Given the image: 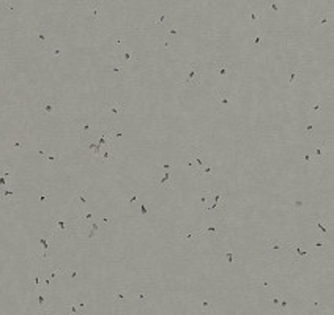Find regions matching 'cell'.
Returning a JSON list of instances; mask_svg holds the SVG:
<instances>
[{
    "mask_svg": "<svg viewBox=\"0 0 334 315\" xmlns=\"http://www.w3.org/2000/svg\"><path fill=\"white\" fill-rule=\"evenodd\" d=\"M200 80H202V69H200L199 65L194 63V65L189 66V71H188L186 77H184V80L181 82V84L184 87H188V88H196V87L200 85Z\"/></svg>",
    "mask_w": 334,
    "mask_h": 315,
    "instance_id": "6da1fadb",
    "label": "cell"
},
{
    "mask_svg": "<svg viewBox=\"0 0 334 315\" xmlns=\"http://www.w3.org/2000/svg\"><path fill=\"white\" fill-rule=\"evenodd\" d=\"M59 112V104L55 103L54 99L51 98H46L43 101L38 103V114L41 115H54Z\"/></svg>",
    "mask_w": 334,
    "mask_h": 315,
    "instance_id": "7a4b0ae2",
    "label": "cell"
},
{
    "mask_svg": "<svg viewBox=\"0 0 334 315\" xmlns=\"http://www.w3.org/2000/svg\"><path fill=\"white\" fill-rule=\"evenodd\" d=\"M289 249H292V251H295V252H296V255L293 257V260H295V262H300V263H307V262H311L312 258H314V255H312V254H309L307 251H304V249L301 247V243H290Z\"/></svg>",
    "mask_w": 334,
    "mask_h": 315,
    "instance_id": "3957f363",
    "label": "cell"
},
{
    "mask_svg": "<svg viewBox=\"0 0 334 315\" xmlns=\"http://www.w3.org/2000/svg\"><path fill=\"white\" fill-rule=\"evenodd\" d=\"M103 110L104 112H109L110 115L117 117V115L123 114L126 110V104H123V103H106V104H103Z\"/></svg>",
    "mask_w": 334,
    "mask_h": 315,
    "instance_id": "277c9868",
    "label": "cell"
},
{
    "mask_svg": "<svg viewBox=\"0 0 334 315\" xmlns=\"http://www.w3.org/2000/svg\"><path fill=\"white\" fill-rule=\"evenodd\" d=\"M215 103H216V106L218 107H221V109H224V107H227L230 103H232V99H230V96L226 93L224 90H216L215 91Z\"/></svg>",
    "mask_w": 334,
    "mask_h": 315,
    "instance_id": "5b68a950",
    "label": "cell"
},
{
    "mask_svg": "<svg viewBox=\"0 0 334 315\" xmlns=\"http://www.w3.org/2000/svg\"><path fill=\"white\" fill-rule=\"evenodd\" d=\"M35 35H36V40H38L40 48L44 49V51H51V49H49V41H48V29H44V27H41V29H36V30H35Z\"/></svg>",
    "mask_w": 334,
    "mask_h": 315,
    "instance_id": "8992f818",
    "label": "cell"
},
{
    "mask_svg": "<svg viewBox=\"0 0 334 315\" xmlns=\"http://www.w3.org/2000/svg\"><path fill=\"white\" fill-rule=\"evenodd\" d=\"M326 154H328V142L325 140H320L318 142V147L315 150V162H325L326 161Z\"/></svg>",
    "mask_w": 334,
    "mask_h": 315,
    "instance_id": "52a82bcc",
    "label": "cell"
},
{
    "mask_svg": "<svg viewBox=\"0 0 334 315\" xmlns=\"http://www.w3.org/2000/svg\"><path fill=\"white\" fill-rule=\"evenodd\" d=\"M68 222L65 221V219H62V218H52V230L51 232H54V236L57 238V233L59 232H68Z\"/></svg>",
    "mask_w": 334,
    "mask_h": 315,
    "instance_id": "ba28073f",
    "label": "cell"
},
{
    "mask_svg": "<svg viewBox=\"0 0 334 315\" xmlns=\"http://www.w3.org/2000/svg\"><path fill=\"white\" fill-rule=\"evenodd\" d=\"M325 109H326V106H325L323 103H318V101H315V103H312V104H304V110L312 114V115H320Z\"/></svg>",
    "mask_w": 334,
    "mask_h": 315,
    "instance_id": "9c48e42d",
    "label": "cell"
},
{
    "mask_svg": "<svg viewBox=\"0 0 334 315\" xmlns=\"http://www.w3.org/2000/svg\"><path fill=\"white\" fill-rule=\"evenodd\" d=\"M173 188L175 184H173V181H172V172H164V175H162V178L158 181L156 184H153V188Z\"/></svg>",
    "mask_w": 334,
    "mask_h": 315,
    "instance_id": "30bf717a",
    "label": "cell"
},
{
    "mask_svg": "<svg viewBox=\"0 0 334 315\" xmlns=\"http://www.w3.org/2000/svg\"><path fill=\"white\" fill-rule=\"evenodd\" d=\"M290 243H282L277 241V239H270L266 241V252L268 251H282V249H289Z\"/></svg>",
    "mask_w": 334,
    "mask_h": 315,
    "instance_id": "8fae6325",
    "label": "cell"
},
{
    "mask_svg": "<svg viewBox=\"0 0 334 315\" xmlns=\"http://www.w3.org/2000/svg\"><path fill=\"white\" fill-rule=\"evenodd\" d=\"M74 126H76V129H79V133H80V136H82V137H85V136H88V134H90V129H91V126L88 125V122H87V120L79 118V120H76V123H74Z\"/></svg>",
    "mask_w": 334,
    "mask_h": 315,
    "instance_id": "7c38bea8",
    "label": "cell"
},
{
    "mask_svg": "<svg viewBox=\"0 0 334 315\" xmlns=\"http://www.w3.org/2000/svg\"><path fill=\"white\" fill-rule=\"evenodd\" d=\"M99 10H101V3H98V2L88 3V19H90V22H98Z\"/></svg>",
    "mask_w": 334,
    "mask_h": 315,
    "instance_id": "4fadbf2b",
    "label": "cell"
},
{
    "mask_svg": "<svg viewBox=\"0 0 334 315\" xmlns=\"http://www.w3.org/2000/svg\"><path fill=\"white\" fill-rule=\"evenodd\" d=\"M230 65L224 63V62H218L213 65V71H215V74H219V76H227V74H230Z\"/></svg>",
    "mask_w": 334,
    "mask_h": 315,
    "instance_id": "5bb4252c",
    "label": "cell"
},
{
    "mask_svg": "<svg viewBox=\"0 0 334 315\" xmlns=\"http://www.w3.org/2000/svg\"><path fill=\"white\" fill-rule=\"evenodd\" d=\"M199 236H202L200 235V230H181V232H178V238H181V239H196V238H199Z\"/></svg>",
    "mask_w": 334,
    "mask_h": 315,
    "instance_id": "9a60e30c",
    "label": "cell"
},
{
    "mask_svg": "<svg viewBox=\"0 0 334 315\" xmlns=\"http://www.w3.org/2000/svg\"><path fill=\"white\" fill-rule=\"evenodd\" d=\"M200 235L202 236H211V238H218L219 235V228L216 225H210L207 228H202L200 230Z\"/></svg>",
    "mask_w": 334,
    "mask_h": 315,
    "instance_id": "2e32d148",
    "label": "cell"
},
{
    "mask_svg": "<svg viewBox=\"0 0 334 315\" xmlns=\"http://www.w3.org/2000/svg\"><path fill=\"white\" fill-rule=\"evenodd\" d=\"M317 230L320 232V236H328V221H325L322 218H317Z\"/></svg>",
    "mask_w": 334,
    "mask_h": 315,
    "instance_id": "e0dca14e",
    "label": "cell"
},
{
    "mask_svg": "<svg viewBox=\"0 0 334 315\" xmlns=\"http://www.w3.org/2000/svg\"><path fill=\"white\" fill-rule=\"evenodd\" d=\"M300 73H301V69H300V68H296V66L290 69V79H289V84H290V87H295L296 84H298Z\"/></svg>",
    "mask_w": 334,
    "mask_h": 315,
    "instance_id": "ac0fdd59",
    "label": "cell"
},
{
    "mask_svg": "<svg viewBox=\"0 0 334 315\" xmlns=\"http://www.w3.org/2000/svg\"><path fill=\"white\" fill-rule=\"evenodd\" d=\"M46 301H48V293L41 290L40 295H38V301H36V304H38V309L46 310Z\"/></svg>",
    "mask_w": 334,
    "mask_h": 315,
    "instance_id": "d6986e66",
    "label": "cell"
},
{
    "mask_svg": "<svg viewBox=\"0 0 334 315\" xmlns=\"http://www.w3.org/2000/svg\"><path fill=\"white\" fill-rule=\"evenodd\" d=\"M99 158H101V161H103V162H112L114 161V154L109 151V148H103Z\"/></svg>",
    "mask_w": 334,
    "mask_h": 315,
    "instance_id": "ffe728a7",
    "label": "cell"
},
{
    "mask_svg": "<svg viewBox=\"0 0 334 315\" xmlns=\"http://www.w3.org/2000/svg\"><path fill=\"white\" fill-rule=\"evenodd\" d=\"M126 196H128V199H126V205L131 208V207L134 205V202L137 200V192H136V191H128V192H126Z\"/></svg>",
    "mask_w": 334,
    "mask_h": 315,
    "instance_id": "44dd1931",
    "label": "cell"
},
{
    "mask_svg": "<svg viewBox=\"0 0 334 315\" xmlns=\"http://www.w3.org/2000/svg\"><path fill=\"white\" fill-rule=\"evenodd\" d=\"M65 312H71V313H84L79 307V304H66L65 306Z\"/></svg>",
    "mask_w": 334,
    "mask_h": 315,
    "instance_id": "7402d4cb",
    "label": "cell"
},
{
    "mask_svg": "<svg viewBox=\"0 0 334 315\" xmlns=\"http://www.w3.org/2000/svg\"><path fill=\"white\" fill-rule=\"evenodd\" d=\"M134 60H136V55H134V52L125 51V63H126V65H131Z\"/></svg>",
    "mask_w": 334,
    "mask_h": 315,
    "instance_id": "603a6c76",
    "label": "cell"
},
{
    "mask_svg": "<svg viewBox=\"0 0 334 315\" xmlns=\"http://www.w3.org/2000/svg\"><path fill=\"white\" fill-rule=\"evenodd\" d=\"M59 159H60V154H48V156H46V158H44V161H43V162H49V164H55V162H57Z\"/></svg>",
    "mask_w": 334,
    "mask_h": 315,
    "instance_id": "cb8c5ba5",
    "label": "cell"
},
{
    "mask_svg": "<svg viewBox=\"0 0 334 315\" xmlns=\"http://www.w3.org/2000/svg\"><path fill=\"white\" fill-rule=\"evenodd\" d=\"M2 10H3V11H8V13H11V14H16V10L13 8V5H11L10 2H2Z\"/></svg>",
    "mask_w": 334,
    "mask_h": 315,
    "instance_id": "d4e9b609",
    "label": "cell"
},
{
    "mask_svg": "<svg viewBox=\"0 0 334 315\" xmlns=\"http://www.w3.org/2000/svg\"><path fill=\"white\" fill-rule=\"evenodd\" d=\"M314 21L317 22V24H325V25H329V24H331V19H329L328 16H320V17H315Z\"/></svg>",
    "mask_w": 334,
    "mask_h": 315,
    "instance_id": "484cf974",
    "label": "cell"
},
{
    "mask_svg": "<svg viewBox=\"0 0 334 315\" xmlns=\"http://www.w3.org/2000/svg\"><path fill=\"white\" fill-rule=\"evenodd\" d=\"M226 260L229 263H236L238 262V255H235L233 252H226Z\"/></svg>",
    "mask_w": 334,
    "mask_h": 315,
    "instance_id": "4316f807",
    "label": "cell"
},
{
    "mask_svg": "<svg viewBox=\"0 0 334 315\" xmlns=\"http://www.w3.org/2000/svg\"><path fill=\"white\" fill-rule=\"evenodd\" d=\"M10 199H14V192L2 189V200H10Z\"/></svg>",
    "mask_w": 334,
    "mask_h": 315,
    "instance_id": "83f0119b",
    "label": "cell"
},
{
    "mask_svg": "<svg viewBox=\"0 0 334 315\" xmlns=\"http://www.w3.org/2000/svg\"><path fill=\"white\" fill-rule=\"evenodd\" d=\"M110 69H112V73H115V74H120V76L126 73V69H125V68H122L120 65H112V66H110Z\"/></svg>",
    "mask_w": 334,
    "mask_h": 315,
    "instance_id": "f1b7e54d",
    "label": "cell"
},
{
    "mask_svg": "<svg viewBox=\"0 0 334 315\" xmlns=\"http://www.w3.org/2000/svg\"><path fill=\"white\" fill-rule=\"evenodd\" d=\"M279 307H281V310H282V312H287V309H289V301H287V298H285L284 295H282V298H281Z\"/></svg>",
    "mask_w": 334,
    "mask_h": 315,
    "instance_id": "f546056e",
    "label": "cell"
},
{
    "mask_svg": "<svg viewBox=\"0 0 334 315\" xmlns=\"http://www.w3.org/2000/svg\"><path fill=\"white\" fill-rule=\"evenodd\" d=\"M79 221L82 222V224H88V222L93 221V214H91V213H85V214H84V218H80Z\"/></svg>",
    "mask_w": 334,
    "mask_h": 315,
    "instance_id": "4dcf8cb0",
    "label": "cell"
},
{
    "mask_svg": "<svg viewBox=\"0 0 334 315\" xmlns=\"http://www.w3.org/2000/svg\"><path fill=\"white\" fill-rule=\"evenodd\" d=\"M250 22H252L254 25H258L260 24V14H257V13H250Z\"/></svg>",
    "mask_w": 334,
    "mask_h": 315,
    "instance_id": "1f68e13d",
    "label": "cell"
},
{
    "mask_svg": "<svg viewBox=\"0 0 334 315\" xmlns=\"http://www.w3.org/2000/svg\"><path fill=\"white\" fill-rule=\"evenodd\" d=\"M260 41H262V36H260V33H258V35L255 36V38L252 40V51L260 48Z\"/></svg>",
    "mask_w": 334,
    "mask_h": 315,
    "instance_id": "d6a6232c",
    "label": "cell"
},
{
    "mask_svg": "<svg viewBox=\"0 0 334 315\" xmlns=\"http://www.w3.org/2000/svg\"><path fill=\"white\" fill-rule=\"evenodd\" d=\"M77 200L80 202V207H82V208L85 207V205H87V197H85V192H79V194H77Z\"/></svg>",
    "mask_w": 334,
    "mask_h": 315,
    "instance_id": "836d02e7",
    "label": "cell"
},
{
    "mask_svg": "<svg viewBox=\"0 0 334 315\" xmlns=\"http://www.w3.org/2000/svg\"><path fill=\"white\" fill-rule=\"evenodd\" d=\"M98 221H99V224L103 225V227H106V225H110V224H112V221H114V219H112V218L104 216V218H101V219H98Z\"/></svg>",
    "mask_w": 334,
    "mask_h": 315,
    "instance_id": "e575fe53",
    "label": "cell"
},
{
    "mask_svg": "<svg viewBox=\"0 0 334 315\" xmlns=\"http://www.w3.org/2000/svg\"><path fill=\"white\" fill-rule=\"evenodd\" d=\"M51 52H52V57H54V60L59 63V62L62 60V51H60V49H54V51H51Z\"/></svg>",
    "mask_w": 334,
    "mask_h": 315,
    "instance_id": "d590c367",
    "label": "cell"
},
{
    "mask_svg": "<svg viewBox=\"0 0 334 315\" xmlns=\"http://www.w3.org/2000/svg\"><path fill=\"white\" fill-rule=\"evenodd\" d=\"M38 244H40V247H41V249H44V251H49V247H51V246H49V243L46 241L44 238H40V239H38Z\"/></svg>",
    "mask_w": 334,
    "mask_h": 315,
    "instance_id": "8d00e7d4",
    "label": "cell"
},
{
    "mask_svg": "<svg viewBox=\"0 0 334 315\" xmlns=\"http://www.w3.org/2000/svg\"><path fill=\"white\" fill-rule=\"evenodd\" d=\"M114 46L117 49H125V41L122 40V38H115L114 40Z\"/></svg>",
    "mask_w": 334,
    "mask_h": 315,
    "instance_id": "74e56055",
    "label": "cell"
},
{
    "mask_svg": "<svg viewBox=\"0 0 334 315\" xmlns=\"http://www.w3.org/2000/svg\"><path fill=\"white\" fill-rule=\"evenodd\" d=\"M304 136H307V137L314 136V125H307L304 128Z\"/></svg>",
    "mask_w": 334,
    "mask_h": 315,
    "instance_id": "f35d334b",
    "label": "cell"
},
{
    "mask_svg": "<svg viewBox=\"0 0 334 315\" xmlns=\"http://www.w3.org/2000/svg\"><path fill=\"white\" fill-rule=\"evenodd\" d=\"M162 46H164V49H172V48H173V44H172V41L169 40V36H165V38L162 40Z\"/></svg>",
    "mask_w": 334,
    "mask_h": 315,
    "instance_id": "ab89813d",
    "label": "cell"
},
{
    "mask_svg": "<svg viewBox=\"0 0 334 315\" xmlns=\"http://www.w3.org/2000/svg\"><path fill=\"white\" fill-rule=\"evenodd\" d=\"M202 310L208 313V312H213V310H215V307H213V306H210V304L205 301V303H202Z\"/></svg>",
    "mask_w": 334,
    "mask_h": 315,
    "instance_id": "60d3db41",
    "label": "cell"
},
{
    "mask_svg": "<svg viewBox=\"0 0 334 315\" xmlns=\"http://www.w3.org/2000/svg\"><path fill=\"white\" fill-rule=\"evenodd\" d=\"M164 19H165L164 14H155V16H153V22H155V24H161Z\"/></svg>",
    "mask_w": 334,
    "mask_h": 315,
    "instance_id": "b9f144b4",
    "label": "cell"
},
{
    "mask_svg": "<svg viewBox=\"0 0 334 315\" xmlns=\"http://www.w3.org/2000/svg\"><path fill=\"white\" fill-rule=\"evenodd\" d=\"M148 298H150V293H139V296H137V299L140 301V303L147 301Z\"/></svg>",
    "mask_w": 334,
    "mask_h": 315,
    "instance_id": "7bdbcfd3",
    "label": "cell"
},
{
    "mask_svg": "<svg viewBox=\"0 0 334 315\" xmlns=\"http://www.w3.org/2000/svg\"><path fill=\"white\" fill-rule=\"evenodd\" d=\"M266 8H270V10H274V11H281V8H279V5H277V3H273V2H270V3H266Z\"/></svg>",
    "mask_w": 334,
    "mask_h": 315,
    "instance_id": "ee69618b",
    "label": "cell"
},
{
    "mask_svg": "<svg viewBox=\"0 0 334 315\" xmlns=\"http://www.w3.org/2000/svg\"><path fill=\"white\" fill-rule=\"evenodd\" d=\"M123 298H125V290H122V292H118V293L114 295V301H120V299H123Z\"/></svg>",
    "mask_w": 334,
    "mask_h": 315,
    "instance_id": "f6af8a7d",
    "label": "cell"
},
{
    "mask_svg": "<svg viewBox=\"0 0 334 315\" xmlns=\"http://www.w3.org/2000/svg\"><path fill=\"white\" fill-rule=\"evenodd\" d=\"M139 213H140L142 216H147V214H148V210H147V207L144 205V203H140V205H139Z\"/></svg>",
    "mask_w": 334,
    "mask_h": 315,
    "instance_id": "bcb514c9",
    "label": "cell"
},
{
    "mask_svg": "<svg viewBox=\"0 0 334 315\" xmlns=\"http://www.w3.org/2000/svg\"><path fill=\"white\" fill-rule=\"evenodd\" d=\"M303 205H304V202H303V200H296V202H295V205H293L295 211H300V210L303 208Z\"/></svg>",
    "mask_w": 334,
    "mask_h": 315,
    "instance_id": "7dc6e473",
    "label": "cell"
},
{
    "mask_svg": "<svg viewBox=\"0 0 334 315\" xmlns=\"http://www.w3.org/2000/svg\"><path fill=\"white\" fill-rule=\"evenodd\" d=\"M314 247H315V249H325V244L320 241V239H317V241L314 243Z\"/></svg>",
    "mask_w": 334,
    "mask_h": 315,
    "instance_id": "c3c4849f",
    "label": "cell"
},
{
    "mask_svg": "<svg viewBox=\"0 0 334 315\" xmlns=\"http://www.w3.org/2000/svg\"><path fill=\"white\" fill-rule=\"evenodd\" d=\"M48 196H49V192H48V191H44V192H40V202H44L46 199H48Z\"/></svg>",
    "mask_w": 334,
    "mask_h": 315,
    "instance_id": "681fc988",
    "label": "cell"
},
{
    "mask_svg": "<svg viewBox=\"0 0 334 315\" xmlns=\"http://www.w3.org/2000/svg\"><path fill=\"white\" fill-rule=\"evenodd\" d=\"M177 33H178V30L173 27V29H169V30H167V35H165V36H173V35H177Z\"/></svg>",
    "mask_w": 334,
    "mask_h": 315,
    "instance_id": "f907efd6",
    "label": "cell"
},
{
    "mask_svg": "<svg viewBox=\"0 0 334 315\" xmlns=\"http://www.w3.org/2000/svg\"><path fill=\"white\" fill-rule=\"evenodd\" d=\"M303 161H304V162H315V161L312 159L311 154H304V156H303Z\"/></svg>",
    "mask_w": 334,
    "mask_h": 315,
    "instance_id": "816d5d0a",
    "label": "cell"
},
{
    "mask_svg": "<svg viewBox=\"0 0 334 315\" xmlns=\"http://www.w3.org/2000/svg\"><path fill=\"white\" fill-rule=\"evenodd\" d=\"M13 147L16 148V150H22V148H24L22 143H21V142H17V140H13Z\"/></svg>",
    "mask_w": 334,
    "mask_h": 315,
    "instance_id": "f5cc1de1",
    "label": "cell"
},
{
    "mask_svg": "<svg viewBox=\"0 0 334 315\" xmlns=\"http://www.w3.org/2000/svg\"><path fill=\"white\" fill-rule=\"evenodd\" d=\"M162 169H164V172H173V167H172V165H169V164H164Z\"/></svg>",
    "mask_w": 334,
    "mask_h": 315,
    "instance_id": "db71d44e",
    "label": "cell"
}]
</instances>
